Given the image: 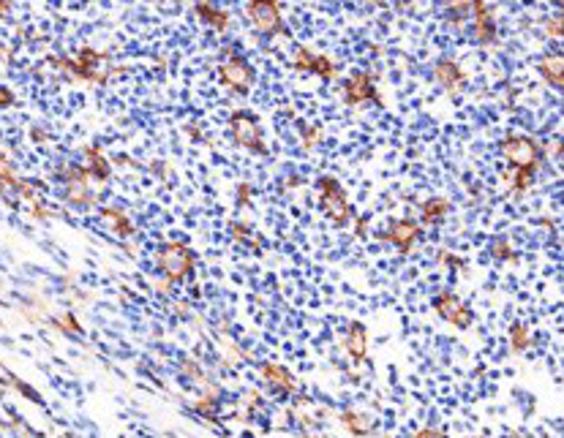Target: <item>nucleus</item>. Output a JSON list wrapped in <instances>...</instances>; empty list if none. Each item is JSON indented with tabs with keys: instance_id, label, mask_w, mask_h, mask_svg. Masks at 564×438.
<instances>
[{
	"instance_id": "obj_1",
	"label": "nucleus",
	"mask_w": 564,
	"mask_h": 438,
	"mask_svg": "<svg viewBox=\"0 0 564 438\" xmlns=\"http://www.w3.org/2000/svg\"><path fill=\"white\" fill-rule=\"evenodd\" d=\"M194 267H196V256L183 243H167L158 248V270L167 275L169 283L183 281L186 275L194 272Z\"/></svg>"
},
{
	"instance_id": "obj_2",
	"label": "nucleus",
	"mask_w": 564,
	"mask_h": 438,
	"mask_svg": "<svg viewBox=\"0 0 564 438\" xmlns=\"http://www.w3.org/2000/svg\"><path fill=\"white\" fill-rule=\"evenodd\" d=\"M316 188H319V199H322V210H325V215L333 221L335 226H346V224L352 221L355 210H352V205H349L346 193L341 191L338 180H335V177H319Z\"/></svg>"
},
{
	"instance_id": "obj_3",
	"label": "nucleus",
	"mask_w": 564,
	"mask_h": 438,
	"mask_svg": "<svg viewBox=\"0 0 564 438\" xmlns=\"http://www.w3.org/2000/svg\"><path fill=\"white\" fill-rule=\"evenodd\" d=\"M501 153H504V158L513 167L532 169V172H537L540 161H543V150L529 136H510V139H504L501 142Z\"/></svg>"
},
{
	"instance_id": "obj_4",
	"label": "nucleus",
	"mask_w": 564,
	"mask_h": 438,
	"mask_svg": "<svg viewBox=\"0 0 564 438\" xmlns=\"http://www.w3.org/2000/svg\"><path fill=\"white\" fill-rule=\"evenodd\" d=\"M230 131L234 136V142L240 147H246L251 153L262 155L265 153V142H262V128L256 123V117L251 112H234L230 117Z\"/></svg>"
},
{
	"instance_id": "obj_5",
	"label": "nucleus",
	"mask_w": 564,
	"mask_h": 438,
	"mask_svg": "<svg viewBox=\"0 0 564 438\" xmlns=\"http://www.w3.org/2000/svg\"><path fill=\"white\" fill-rule=\"evenodd\" d=\"M434 311L444 318V321H450L453 327H460V330H466V327H472V321H475V313L472 308L460 299L458 294L453 292H441L434 299Z\"/></svg>"
},
{
	"instance_id": "obj_6",
	"label": "nucleus",
	"mask_w": 564,
	"mask_h": 438,
	"mask_svg": "<svg viewBox=\"0 0 564 438\" xmlns=\"http://www.w3.org/2000/svg\"><path fill=\"white\" fill-rule=\"evenodd\" d=\"M63 180H65V199L77 207H87L93 202L90 193V172L80 167H63Z\"/></svg>"
},
{
	"instance_id": "obj_7",
	"label": "nucleus",
	"mask_w": 564,
	"mask_h": 438,
	"mask_svg": "<svg viewBox=\"0 0 564 438\" xmlns=\"http://www.w3.org/2000/svg\"><path fill=\"white\" fill-rule=\"evenodd\" d=\"M253 77H256L253 68L243 58H237V55H232L230 60L221 65V82L227 84L230 90H234V93L246 96L251 87H253Z\"/></svg>"
},
{
	"instance_id": "obj_8",
	"label": "nucleus",
	"mask_w": 564,
	"mask_h": 438,
	"mask_svg": "<svg viewBox=\"0 0 564 438\" xmlns=\"http://www.w3.org/2000/svg\"><path fill=\"white\" fill-rule=\"evenodd\" d=\"M249 17L253 22V27L265 36H278L284 30L281 25V11L275 3H259V0H251L249 6Z\"/></svg>"
},
{
	"instance_id": "obj_9",
	"label": "nucleus",
	"mask_w": 564,
	"mask_h": 438,
	"mask_svg": "<svg viewBox=\"0 0 564 438\" xmlns=\"http://www.w3.org/2000/svg\"><path fill=\"white\" fill-rule=\"evenodd\" d=\"M292 65L297 71H308V74H316V77H322V79H333L335 74H338V68L333 65L330 58L313 55L308 46H297V49H294Z\"/></svg>"
},
{
	"instance_id": "obj_10",
	"label": "nucleus",
	"mask_w": 564,
	"mask_h": 438,
	"mask_svg": "<svg viewBox=\"0 0 564 438\" xmlns=\"http://www.w3.org/2000/svg\"><path fill=\"white\" fill-rule=\"evenodd\" d=\"M420 234H422V229H420L418 221H409V218H403V221H396V224L387 229L384 240H387V243H393L401 256H409L412 245H415V243L420 240Z\"/></svg>"
},
{
	"instance_id": "obj_11",
	"label": "nucleus",
	"mask_w": 564,
	"mask_h": 438,
	"mask_svg": "<svg viewBox=\"0 0 564 438\" xmlns=\"http://www.w3.org/2000/svg\"><path fill=\"white\" fill-rule=\"evenodd\" d=\"M469 3H472L469 14L475 20V39L480 44H494L496 41V22H494L491 6L482 3V0H469Z\"/></svg>"
},
{
	"instance_id": "obj_12",
	"label": "nucleus",
	"mask_w": 564,
	"mask_h": 438,
	"mask_svg": "<svg viewBox=\"0 0 564 438\" xmlns=\"http://www.w3.org/2000/svg\"><path fill=\"white\" fill-rule=\"evenodd\" d=\"M344 98H346L349 106H363L368 104V101H379L371 74H355L349 82L344 84Z\"/></svg>"
},
{
	"instance_id": "obj_13",
	"label": "nucleus",
	"mask_w": 564,
	"mask_h": 438,
	"mask_svg": "<svg viewBox=\"0 0 564 438\" xmlns=\"http://www.w3.org/2000/svg\"><path fill=\"white\" fill-rule=\"evenodd\" d=\"M262 375H265V381L270 384L272 389H278V392H284V395H294V392H297V381H294V375L289 373L287 368H281V365L268 362V365L262 368Z\"/></svg>"
},
{
	"instance_id": "obj_14",
	"label": "nucleus",
	"mask_w": 564,
	"mask_h": 438,
	"mask_svg": "<svg viewBox=\"0 0 564 438\" xmlns=\"http://www.w3.org/2000/svg\"><path fill=\"white\" fill-rule=\"evenodd\" d=\"M434 77H437V82L441 84L447 93H458L460 84L466 82L463 71H460L456 63H450V60H439L437 68H434Z\"/></svg>"
},
{
	"instance_id": "obj_15",
	"label": "nucleus",
	"mask_w": 564,
	"mask_h": 438,
	"mask_svg": "<svg viewBox=\"0 0 564 438\" xmlns=\"http://www.w3.org/2000/svg\"><path fill=\"white\" fill-rule=\"evenodd\" d=\"M346 352L349 356L355 359V362H363L365 354H368V333H365V327L360 324V321H352L349 324V330H346Z\"/></svg>"
},
{
	"instance_id": "obj_16",
	"label": "nucleus",
	"mask_w": 564,
	"mask_h": 438,
	"mask_svg": "<svg viewBox=\"0 0 564 438\" xmlns=\"http://www.w3.org/2000/svg\"><path fill=\"white\" fill-rule=\"evenodd\" d=\"M447 212H450V202H447L444 196H431V199H425V202L420 205V218H422V224H428V226L441 224V221L447 218Z\"/></svg>"
},
{
	"instance_id": "obj_17",
	"label": "nucleus",
	"mask_w": 564,
	"mask_h": 438,
	"mask_svg": "<svg viewBox=\"0 0 564 438\" xmlns=\"http://www.w3.org/2000/svg\"><path fill=\"white\" fill-rule=\"evenodd\" d=\"M540 71H543V77L548 79V84H553V87H564V60L562 55H548L540 60Z\"/></svg>"
},
{
	"instance_id": "obj_18",
	"label": "nucleus",
	"mask_w": 564,
	"mask_h": 438,
	"mask_svg": "<svg viewBox=\"0 0 564 438\" xmlns=\"http://www.w3.org/2000/svg\"><path fill=\"white\" fill-rule=\"evenodd\" d=\"M196 14L202 17V22H208L210 27H215V30H227L230 27V14L215 8V6H210V3H196Z\"/></svg>"
},
{
	"instance_id": "obj_19",
	"label": "nucleus",
	"mask_w": 564,
	"mask_h": 438,
	"mask_svg": "<svg viewBox=\"0 0 564 438\" xmlns=\"http://www.w3.org/2000/svg\"><path fill=\"white\" fill-rule=\"evenodd\" d=\"M341 422L355 433V436H368L371 430H374V422L368 414H360V411H346V414H341Z\"/></svg>"
},
{
	"instance_id": "obj_20",
	"label": "nucleus",
	"mask_w": 564,
	"mask_h": 438,
	"mask_svg": "<svg viewBox=\"0 0 564 438\" xmlns=\"http://www.w3.org/2000/svg\"><path fill=\"white\" fill-rule=\"evenodd\" d=\"M101 215L106 218V224L112 226V231H115L118 237H128V234L134 231V224L125 218V212H120V210L104 207V210H101Z\"/></svg>"
},
{
	"instance_id": "obj_21",
	"label": "nucleus",
	"mask_w": 564,
	"mask_h": 438,
	"mask_svg": "<svg viewBox=\"0 0 564 438\" xmlns=\"http://www.w3.org/2000/svg\"><path fill=\"white\" fill-rule=\"evenodd\" d=\"M84 155H87V161H90V169H87V172H90V174H96L99 180H106L112 169H109V161H106L104 153H101L99 147H87V150H84Z\"/></svg>"
},
{
	"instance_id": "obj_22",
	"label": "nucleus",
	"mask_w": 564,
	"mask_h": 438,
	"mask_svg": "<svg viewBox=\"0 0 564 438\" xmlns=\"http://www.w3.org/2000/svg\"><path fill=\"white\" fill-rule=\"evenodd\" d=\"M510 346H513V352H526L532 346V335H529V330L523 324H513L510 327Z\"/></svg>"
},
{
	"instance_id": "obj_23",
	"label": "nucleus",
	"mask_w": 564,
	"mask_h": 438,
	"mask_svg": "<svg viewBox=\"0 0 564 438\" xmlns=\"http://www.w3.org/2000/svg\"><path fill=\"white\" fill-rule=\"evenodd\" d=\"M20 183L22 180L17 177V172H14L11 164L0 155V188H3V191H11V188H20Z\"/></svg>"
},
{
	"instance_id": "obj_24",
	"label": "nucleus",
	"mask_w": 564,
	"mask_h": 438,
	"mask_svg": "<svg viewBox=\"0 0 564 438\" xmlns=\"http://www.w3.org/2000/svg\"><path fill=\"white\" fill-rule=\"evenodd\" d=\"M196 411L202 414V417L213 419L218 414V397H215V389H210L205 397H199V403H196Z\"/></svg>"
},
{
	"instance_id": "obj_25",
	"label": "nucleus",
	"mask_w": 564,
	"mask_h": 438,
	"mask_svg": "<svg viewBox=\"0 0 564 438\" xmlns=\"http://www.w3.org/2000/svg\"><path fill=\"white\" fill-rule=\"evenodd\" d=\"M491 256H494V259H499V262H513V259H515V250L510 248V243H507V240H494V243H491Z\"/></svg>"
},
{
	"instance_id": "obj_26",
	"label": "nucleus",
	"mask_w": 564,
	"mask_h": 438,
	"mask_svg": "<svg viewBox=\"0 0 564 438\" xmlns=\"http://www.w3.org/2000/svg\"><path fill=\"white\" fill-rule=\"evenodd\" d=\"M58 324H63V330H65V333L71 330L74 335H82V327L77 324V318H74V316H61V318H58Z\"/></svg>"
},
{
	"instance_id": "obj_27",
	"label": "nucleus",
	"mask_w": 564,
	"mask_h": 438,
	"mask_svg": "<svg viewBox=\"0 0 564 438\" xmlns=\"http://www.w3.org/2000/svg\"><path fill=\"white\" fill-rule=\"evenodd\" d=\"M439 259L447 262L453 270H463V259H460V256H453V253H439Z\"/></svg>"
},
{
	"instance_id": "obj_28",
	"label": "nucleus",
	"mask_w": 564,
	"mask_h": 438,
	"mask_svg": "<svg viewBox=\"0 0 564 438\" xmlns=\"http://www.w3.org/2000/svg\"><path fill=\"white\" fill-rule=\"evenodd\" d=\"M548 33H551L553 39H562V20H559V17H553V20H551V25H548Z\"/></svg>"
},
{
	"instance_id": "obj_29",
	"label": "nucleus",
	"mask_w": 564,
	"mask_h": 438,
	"mask_svg": "<svg viewBox=\"0 0 564 438\" xmlns=\"http://www.w3.org/2000/svg\"><path fill=\"white\" fill-rule=\"evenodd\" d=\"M14 104V93L8 90V87H0V109L3 106H11Z\"/></svg>"
},
{
	"instance_id": "obj_30",
	"label": "nucleus",
	"mask_w": 564,
	"mask_h": 438,
	"mask_svg": "<svg viewBox=\"0 0 564 438\" xmlns=\"http://www.w3.org/2000/svg\"><path fill=\"white\" fill-rule=\"evenodd\" d=\"M444 436L441 430H437V427H422V430H418V438H439Z\"/></svg>"
},
{
	"instance_id": "obj_31",
	"label": "nucleus",
	"mask_w": 564,
	"mask_h": 438,
	"mask_svg": "<svg viewBox=\"0 0 564 438\" xmlns=\"http://www.w3.org/2000/svg\"><path fill=\"white\" fill-rule=\"evenodd\" d=\"M237 193H240V196H237V202H240V205H249V193H251V188H249V186H240V188H237Z\"/></svg>"
},
{
	"instance_id": "obj_32",
	"label": "nucleus",
	"mask_w": 564,
	"mask_h": 438,
	"mask_svg": "<svg viewBox=\"0 0 564 438\" xmlns=\"http://www.w3.org/2000/svg\"><path fill=\"white\" fill-rule=\"evenodd\" d=\"M6 11H8V3H6V0H0V14H6Z\"/></svg>"
},
{
	"instance_id": "obj_33",
	"label": "nucleus",
	"mask_w": 564,
	"mask_h": 438,
	"mask_svg": "<svg viewBox=\"0 0 564 438\" xmlns=\"http://www.w3.org/2000/svg\"><path fill=\"white\" fill-rule=\"evenodd\" d=\"M259 3H275V0H259Z\"/></svg>"
},
{
	"instance_id": "obj_34",
	"label": "nucleus",
	"mask_w": 564,
	"mask_h": 438,
	"mask_svg": "<svg viewBox=\"0 0 564 438\" xmlns=\"http://www.w3.org/2000/svg\"><path fill=\"white\" fill-rule=\"evenodd\" d=\"M553 3H556V6H559V3H562V0H553Z\"/></svg>"
}]
</instances>
